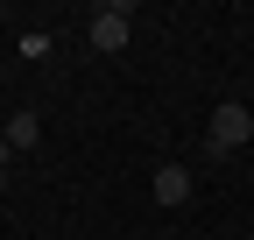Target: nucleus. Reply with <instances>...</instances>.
I'll list each match as a JSON object with an SVG mask.
<instances>
[{
  "mask_svg": "<svg viewBox=\"0 0 254 240\" xmlns=\"http://www.w3.org/2000/svg\"><path fill=\"white\" fill-rule=\"evenodd\" d=\"M247 141H254V113L240 99L212 106V127H205V148H212V156H233V148H247Z\"/></svg>",
  "mask_w": 254,
  "mask_h": 240,
  "instance_id": "nucleus-1",
  "label": "nucleus"
},
{
  "mask_svg": "<svg viewBox=\"0 0 254 240\" xmlns=\"http://www.w3.org/2000/svg\"><path fill=\"white\" fill-rule=\"evenodd\" d=\"M127 28H134V7H127V0L92 7V50H127Z\"/></svg>",
  "mask_w": 254,
  "mask_h": 240,
  "instance_id": "nucleus-2",
  "label": "nucleus"
},
{
  "mask_svg": "<svg viewBox=\"0 0 254 240\" xmlns=\"http://www.w3.org/2000/svg\"><path fill=\"white\" fill-rule=\"evenodd\" d=\"M184 198H190V170H184V163H163V170H155V205L177 212Z\"/></svg>",
  "mask_w": 254,
  "mask_h": 240,
  "instance_id": "nucleus-3",
  "label": "nucleus"
},
{
  "mask_svg": "<svg viewBox=\"0 0 254 240\" xmlns=\"http://www.w3.org/2000/svg\"><path fill=\"white\" fill-rule=\"evenodd\" d=\"M0 141H7V148H36V141H43V120L28 113V106H21V113L7 120V134H0Z\"/></svg>",
  "mask_w": 254,
  "mask_h": 240,
  "instance_id": "nucleus-4",
  "label": "nucleus"
},
{
  "mask_svg": "<svg viewBox=\"0 0 254 240\" xmlns=\"http://www.w3.org/2000/svg\"><path fill=\"white\" fill-rule=\"evenodd\" d=\"M7 170H14V148L0 141V191H7Z\"/></svg>",
  "mask_w": 254,
  "mask_h": 240,
  "instance_id": "nucleus-5",
  "label": "nucleus"
}]
</instances>
